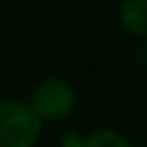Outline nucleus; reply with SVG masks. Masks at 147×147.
<instances>
[{
  "label": "nucleus",
  "mask_w": 147,
  "mask_h": 147,
  "mask_svg": "<svg viewBox=\"0 0 147 147\" xmlns=\"http://www.w3.org/2000/svg\"><path fill=\"white\" fill-rule=\"evenodd\" d=\"M41 122L25 101H0V147H34Z\"/></svg>",
  "instance_id": "obj_1"
},
{
  "label": "nucleus",
  "mask_w": 147,
  "mask_h": 147,
  "mask_svg": "<svg viewBox=\"0 0 147 147\" xmlns=\"http://www.w3.org/2000/svg\"><path fill=\"white\" fill-rule=\"evenodd\" d=\"M28 106L41 124L44 122H57V119H64L74 110L76 92L64 78L51 76V78L39 80L32 87Z\"/></svg>",
  "instance_id": "obj_2"
},
{
  "label": "nucleus",
  "mask_w": 147,
  "mask_h": 147,
  "mask_svg": "<svg viewBox=\"0 0 147 147\" xmlns=\"http://www.w3.org/2000/svg\"><path fill=\"white\" fill-rule=\"evenodd\" d=\"M80 147H131V142L124 133L103 126V129H94L92 133H87Z\"/></svg>",
  "instance_id": "obj_4"
},
{
  "label": "nucleus",
  "mask_w": 147,
  "mask_h": 147,
  "mask_svg": "<svg viewBox=\"0 0 147 147\" xmlns=\"http://www.w3.org/2000/svg\"><path fill=\"white\" fill-rule=\"evenodd\" d=\"M80 142H83V138H78V136H64L62 138V147H80Z\"/></svg>",
  "instance_id": "obj_5"
},
{
  "label": "nucleus",
  "mask_w": 147,
  "mask_h": 147,
  "mask_svg": "<svg viewBox=\"0 0 147 147\" xmlns=\"http://www.w3.org/2000/svg\"><path fill=\"white\" fill-rule=\"evenodd\" d=\"M119 25L133 37H147V0H122L117 7Z\"/></svg>",
  "instance_id": "obj_3"
}]
</instances>
